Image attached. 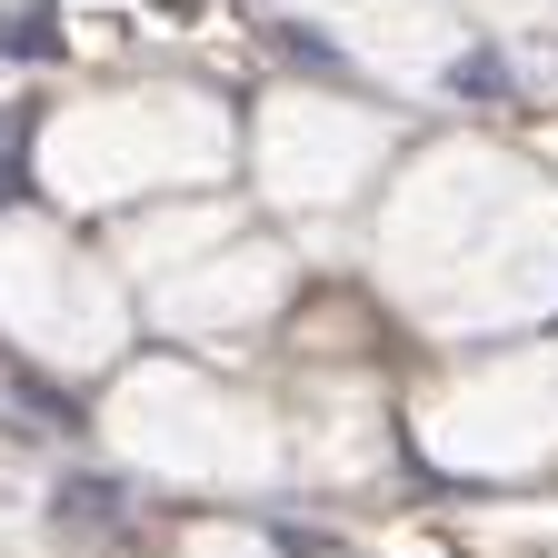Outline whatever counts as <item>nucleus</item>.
Returning <instances> with one entry per match:
<instances>
[{"mask_svg": "<svg viewBox=\"0 0 558 558\" xmlns=\"http://www.w3.org/2000/svg\"><path fill=\"white\" fill-rule=\"evenodd\" d=\"M0 50H11V60H50L60 50V21L50 11H0Z\"/></svg>", "mask_w": 558, "mask_h": 558, "instance_id": "1", "label": "nucleus"}]
</instances>
